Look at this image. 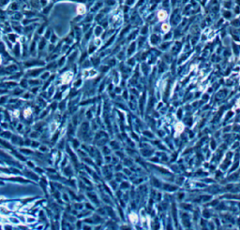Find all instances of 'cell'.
Returning a JSON list of instances; mask_svg holds the SVG:
<instances>
[{
	"mask_svg": "<svg viewBox=\"0 0 240 230\" xmlns=\"http://www.w3.org/2000/svg\"><path fill=\"white\" fill-rule=\"evenodd\" d=\"M159 17H160V19H164V18H165V12H164V11H160L159 13Z\"/></svg>",
	"mask_w": 240,
	"mask_h": 230,
	"instance_id": "obj_2",
	"label": "cell"
},
{
	"mask_svg": "<svg viewBox=\"0 0 240 230\" xmlns=\"http://www.w3.org/2000/svg\"><path fill=\"white\" fill-rule=\"evenodd\" d=\"M0 112H1V108H0Z\"/></svg>",
	"mask_w": 240,
	"mask_h": 230,
	"instance_id": "obj_3",
	"label": "cell"
},
{
	"mask_svg": "<svg viewBox=\"0 0 240 230\" xmlns=\"http://www.w3.org/2000/svg\"><path fill=\"white\" fill-rule=\"evenodd\" d=\"M7 100H8V97H0V104H5Z\"/></svg>",
	"mask_w": 240,
	"mask_h": 230,
	"instance_id": "obj_1",
	"label": "cell"
}]
</instances>
